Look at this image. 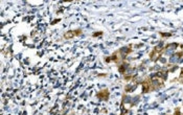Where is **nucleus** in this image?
<instances>
[{
	"label": "nucleus",
	"instance_id": "f257e3e1",
	"mask_svg": "<svg viewBox=\"0 0 183 115\" xmlns=\"http://www.w3.org/2000/svg\"><path fill=\"white\" fill-rule=\"evenodd\" d=\"M81 34H82L81 29H77V30H70V31H67L66 34H64V38L69 40V39H72V38L77 37V36H80Z\"/></svg>",
	"mask_w": 183,
	"mask_h": 115
},
{
	"label": "nucleus",
	"instance_id": "f03ea898",
	"mask_svg": "<svg viewBox=\"0 0 183 115\" xmlns=\"http://www.w3.org/2000/svg\"><path fill=\"white\" fill-rule=\"evenodd\" d=\"M108 96H109V93H108V91H102V92H100L98 93V97H100V98H104V100H106V98H108Z\"/></svg>",
	"mask_w": 183,
	"mask_h": 115
}]
</instances>
